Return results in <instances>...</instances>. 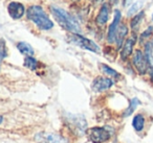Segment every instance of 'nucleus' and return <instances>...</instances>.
Returning <instances> with one entry per match:
<instances>
[{
	"mask_svg": "<svg viewBox=\"0 0 153 143\" xmlns=\"http://www.w3.org/2000/svg\"><path fill=\"white\" fill-rule=\"evenodd\" d=\"M1 121H2V117H0V123H1Z\"/></svg>",
	"mask_w": 153,
	"mask_h": 143,
	"instance_id": "obj_25",
	"label": "nucleus"
},
{
	"mask_svg": "<svg viewBox=\"0 0 153 143\" xmlns=\"http://www.w3.org/2000/svg\"><path fill=\"white\" fill-rule=\"evenodd\" d=\"M51 10L53 17L56 18V20L59 22V24L63 28L67 29L68 32H74V34H78L81 32V27H80L78 21L69 13L57 7H51Z\"/></svg>",
	"mask_w": 153,
	"mask_h": 143,
	"instance_id": "obj_1",
	"label": "nucleus"
},
{
	"mask_svg": "<svg viewBox=\"0 0 153 143\" xmlns=\"http://www.w3.org/2000/svg\"><path fill=\"white\" fill-rule=\"evenodd\" d=\"M132 63H133L135 69L140 74H145L147 72V68H148V64L145 59L144 53L140 50H136L134 52L133 59H132Z\"/></svg>",
	"mask_w": 153,
	"mask_h": 143,
	"instance_id": "obj_5",
	"label": "nucleus"
},
{
	"mask_svg": "<svg viewBox=\"0 0 153 143\" xmlns=\"http://www.w3.org/2000/svg\"><path fill=\"white\" fill-rule=\"evenodd\" d=\"M109 14H110V7H109V4L105 3V4L102 5L100 12H99V15L97 16V19H96L97 23H98L99 25H104V24L108 21Z\"/></svg>",
	"mask_w": 153,
	"mask_h": 143,
	"instance_id": "obj_9",
	"label": "nucleus"
},
{
	"mask_svg": "<svg viewBox=\"0 0 153 143\" xmlns=\"http://www.w3.org/2000/svg\"><path fill=\"white\" fill-rule=\"evenodd\" d=\"M87 135L92 143H104L110 139V132L106 128L94 126L87 130Z\"/></svg>",
	"mask_w": 153,
	"mask_h": 143,
	"instance_id": "obj_4",
	"label": "nucleus"
},
{
	"mask_svg": "<svg viewBox=\"0 0 153 143\" xmlns=\"http://www.w3.org/2000/svg\"><path fill=\"white\" fill-rule=\"evenodd\" d=\"M134 43H135L134 38H130V39H128V40H126L125 44H124V46H123V49H122V51H121V57L123 60H127V57L132 53Z\"/></svg>",
	"mask_w": 153,
	"mask_h": 143,
	"instance_id": "obj_10",
	"label": "nucleus"
},
{
	"mask_svg": "<svg viewBox=\"0 0 153 143\" xmlns=\"http://www.w3.org/2000/svg\"><path fill=\"white\" fill-rule=\"evenodd\" d=\"M143 18H144V12H140V13H138L137 15L131 20V24H130V25H131L132 29L133 30L137 29L138 26H140V21L143 20Z\"/></svg>",
	"mask_w": 153,
	"mask_h": 143,
	"instance_id": "obj_18",
	"label": "nucleus"
},
{
	"mask_svg": "<svg viewBox=\"0 0 153 143\" xmlns=\"http://www.w3.org/2000/svg\"><path fill=\"white\" fill-rule=\"evenodd\" d=\"M132 1H133V0H124V5H125V7H128V5L131 4Z\"/></svg>",
	"mask_w": 153,
	"mask_h": 143,
	"instance_id": "obj_23",
	"label": "nucleus"
},
{
	"mask_svg": "<svg viewBox=\"0 0 153 143\" xmlns=\"http://www.w3.org/2000/svg\"><path fill=\"white\" fill-rule=\"evenodd\" d=\"M117 1H119V0H110V3L111 4H117Z\"/></svg>",
	"mask_w": 153,
	"mask_h": 143,
	"instance_id": "obj_24",
	"label": "nucleus"
},
{
	"mask_svg": "<svg viewBox=\"0 0 153 143\" xmlns=\"http://www.w3.org/2000/svg\"><path fill=\"white\" fill-rule=\"evenodd\" d=\"M140 4H142V1H138V2L134 3V4L129 9V11H128V15H132V14L136 13V12L138 11V9L142 7Z\"/></svg>",
	"mask_w": 153,
	"mask_h": 143,
	"instance_id": "obj_22",
	"label": "nucleus"
},
{
	"mask_svg": "<svg viewBox=\"0 0 153 143\" xmlns=\"http://www.w3.org/2000/svg\"><path fill=\"white\" fill-rule=\"evenodd\" d=\"M69 42H71L72 44L76 45V46L81 47L83 49H87L92 52L99 53L100 52V47L94 42V41L89 40V39L85 38L83 36H80L78 34H72L69 36Z\"/></svg>",
	"mask_w": 153,
	"mask_h": 143,
	"instance_id": "obj_3",
	"label": "nucleus"
},
{
	"mask_svg": "<svg viewBox=\"0 0 153 143\" xmlns=\"http://www.w3.org/2000/svg\"><path fill=\"white\" fill-rule=\"evenodd\" d=\"M140 105V100H138L137 98H132L131 99V101H130V105H129V108H128L127 110H126V112L124 113V116H129V115H131L132 114V112L134 111V110L136 109V107Z\"/></svg>",
	"mask_w": 153,
	"mask_h": 143,
	"instance_id": "obj_19",
	"label": "nucleus"
},
{
	"mask_svg": "<svg viewBox=\"0 0 153 143\" xmlns=\"http://www.w3.org/2000/svg\"><path fill=\"white\" fill-rule=\"evenodd\" d=\"M152 80H153V78H152Z\"/></svg>",
	"mask_w": 153,
	"mask_h": 143,
	"instance_id": "obj_28",
	"label": "nucleus"
},
{
	"mask_svg": "<svg viewBox=\"0 0 153 143\" xmlns=\"http://www.w3.org/2000/svg\"><path fill=\"white\" fill-rule=\"evenodd\" d=\"M17 48L22 55H26V57H33L34 55V49L28 43L26 42H19L17 44Z\"/></svg>",
	"mask_w": 153,
	"mask_h": 143,
	"instance_id": "obj_13",
	"label": "nucleus"
},
{
	"mask_svg": "<svg viewBox=\"0 0 153 143\" xmlns=\"http://www.w3.org/2000/svg\"><path fill=\"white\" fill-rule=\"evenodd\" d=\"M132 126L136 132H142L145 126V117L142 114H137L133 117L132 120Z\"/></svg>",
	"mask_w": 153,
	"mask_h": 143,
	"instance_id": "obj_12",
	"label": "nucleus"
},
{
	"mask_svg": "<svg viewBox=\"0 0 153 143\" xmlns=\"http://www.w3.org/2000/svg\"><path fill=\"white\" fill-rule=\"evenodd\" d=\"M145 59L148 64V67L153 69V55H152V43H147L145 46Z\"/></svg>",
	"mask_w": 153,
	"mask_h": 143,
	"instance_id": "obj_14",
	"label": "nucleus"
},
{
	"mask_svg": "<svg viewBox=\"0 0 153 143\" xmlns=\"http://www.w3.org/2000/svg\"><path fill=\"white\" fill-rule=\"evenodd\" d=\"M113 82L108 77H97L96 80L92 82L91 88L96 92H102L107 89H109L110 87H112Z\"/></svg>",
	"mask_w": 153,
	"mask_h": 143,
	"instance_id": "obj_6",
	"label": "nucleus"
},
{
	"mask_svg": "<svg viewBox=\"0 0 153 143\" xmlns=\"http://www.w3.org/2000/svg\"><path fill=\"white\" fill-rule=\"evenodd\" d=\"M121 12L120 11H115L114 14V19H113V22L110 24L108 29V36H107V40H108L109 43H112L113 41H115V36H117V28L120 26V21H121Z\"/></svg>",
	"mask_w": 153,
	"mask_h": 143,
	"instance_id": "obj_7",
	"label": "nucleus"
},
{
	"mask_svg": "<svg viewBox=\"0 0 153 143\" xmlns=\"http://www.w3.org/2000/svg\"><path fill=\"white\" fill-rule=\"evenodd\" d=\"M27 18L33 21L39 28L44 30L51 29L53 27V23L48 18L44 10L39 5H33L27 10Z\"/></svg>",
	"mask_w": 153,
	"mask_h": 143,
	"instance_id": "obj_2",
	"label": "nucleus"
},
{
	"mask_svg": "<svg viewBox=\"0 0 153 143\" xmlns=\"http://www.w3.org/2000/svg\"><path fill=\"white\" fill-rule=\"evenodd\" d=\"M45 138H46L47 143H68L65 138L57 134H48Z\"/></svg>",
	"mask_w": 153,
	"mask_h": 143,
	"instance_id": "obj_15",
	"label": "nucleus"
},
{
	"mask_svg": "<svg viewBox=\"0 0 153 143\" xmlns=\"http://www.w3.org/2000/svg\"><path fill=\"white\" fill-rule=\"evenodd\" d=\"M24 66L30 70H36L37 66H38V62L33 57H26L24 60Z\"/></svg>",
	"mask_w": 153,
	"mask_h": 143,
	"instance_id": "obj_16",
	"label": "nucleus"
},
{
	"mask_svg": "<svg viewBox=\"0 0 153 143\" xmlns=\"http://www.w3.org/2000/svg\"><path fill=\"white\" fill-rule=\"evenodd\" d=\"M5 57H7V48H5L4 41L1 40L0 41V65H1V62Z\"/></svg>",
	"mask_w": 153,
	"mask_h": 143,
	"instance_id": "obj_20",
	"label": "nucleus"
},
{
	"mask_svg": "<svg viewBox=\"0 0 153 143\" xmlns=\"http://www.w3.org/2000/svg\"><path fill=\"white\" fill-rule=\"evenodd\" d=\"M101 1H102V0H97V2H101Z\"/></svg>",
	"mask_w": 153,
	"mask_h": 143,
	"instance_id": "obj_26",
	"label": "nucleus"
},
{
	"mask_svg": "<svg viewBox=\"0 0 153 143\" xmlns=\"http://www.w3.org/2000/svg\"><path fill=\"white\" fill-rule=\"evenodd\" d=\"M152 19H153V16H152Z\"/></svg>",
	"mask_w": 153,
	"mask_h": 143,
	"instance_id": "obj_27",
	"label": "nucleus"
},
{
	"mask_svg": "<svg viewBox=\"0 0 153 143\" xmlns=\"http://www.w3.org/2000/svg\"><path fill=\"white\" fill-rule=\"evenodd\" d=\"M152 34H153V26H149V27L146 29V32H144L142 35H140V42H143L145 39L149 38Z\"/></svg>",
	"mask_w": 153,
	"mask_h": 143,
	"instance_id": "obj_21",
	"label": "nucleus"
},
{
	"mask_svg": "<svg viewBox=\"0 0 153 143\" xmlns=\"http://www.w3.org/2000/svg\"><path fill=\"white\" fill-rule=\"evenodd\" d=\"M7 12L13 19H20L24 15L25 9H24L23 4H21L20 2L13 1L7 5Z\"/></svg>",
	"mask_w": 153,
	"mask_h": 143,
	"instance_id": "obj_8",
	"label": "nucleus"
},
{
	"mask_svg": "<svg viewBox=\"0 0 153 143\" xmlns=\"http://www.w3.org/2000/svg\"><path fill=\"white\" fill-rule=\"evenodd\" d=\"M128 34V28L126 25H121L119 26L117 28V36H115V41H117V47H121L122 44L124 42V39H125L126 35Z\"/></svg>",
	"mask_w": 153,
	"mask_h": 143,
	"instance_id": "obj_11",
	"label": "nucleus"
},
{
	"mask_svg": "<svg viewBox=\"0 0 153 143\" xmlns=\"http://www.w3.org/2000/svg\"><path fill=\"white\" fill-rule=\"evenodd\" d=\"M101 69H102V71L104 72L105 74H107L108 76H111V77H120V74L117 73V71H115L114 69H112V68H110L109 66L107 65H104V64H101Z\"/></svg>",
	"mask_w": 153,
	"mask_h": 143,
	"instance_id": "obj_17",
	"label": "nucleus"
}]
</instances>
